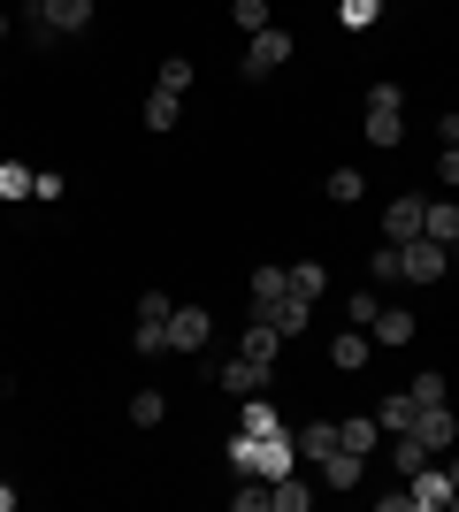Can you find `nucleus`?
<instances>
[{"label":"nucleus","instance_id":"obj_1","mask_svg":"<svg viewBox=\"0 0 459 512\" xmlns=\"http://www.w3.org/2000/svg\"><path fill=\"white\" fill-rule=\"evenodd\" d=\"M230 467L261 474V482H284V474H299V444H291V428H276V436H230Z\"/></svg>","mask_w":459,"mask_h":512},{"label":"nucleus","instance_id":"obj_2","mask_svg":"<svg viewBox=\"0 0 459 512\" xmlns=\"http://www.w3.org/2000/svg\"><path fill=\"white\" fill-rule=\"evenodd\" d=\"M92 23V0H23V16H16V31L23 39H77Z\"/></svg>","mask_w":459,"mask_h":512},{"label":"nucleus","instance_id":"obj_3","mask_svg":"<svg viewBox=\"0 0 459 512\" xmlns=\"http://www.w3.org/2000/svg\"><path fill=\"white\" fill-rule=\"evenodd\" d=\"M360 115H368V123H360V130H368L375 146H398V138H406V92H398L391 77H375V85H368V100H360Z\"/></svg>","mask_w":459,"mask_h":512},{"label":"nucleus","instance_id":"obj_4","mask_svg":"<svg viewBox=\"0 0 459 512\" xmlns=\"http://www.w3.org/2000/svg\"><path fill=\"white\" fill-rule=\"evenodd\" d=\"M398 276H406V283H444V276H452V245H437V237H406V245H398Z\"/></svg>","mask_w":459,"mask_h":512},{"label":"nucleus","instance_id":"obj_5","mask_svg":"<svg viewBox=\"0 0 459 512\" xmlns=\"http://www.w3.org/2000/svg\"><path fill=\"white\" fill-rule=\"evenodd\" d=\"M291 62V31L284 23H268V31H253V39H245V77H276V69Z\"/></svg>","mask_w":459,"mask_h":512},{"label":"nucleus","instance_id":"obj_6","mask_svg":"<svg viewBox=\"0 0 459 512\" xmlns=\"http://www.w3.org/2000/svg\"><path fill=\"white\" fill-rule=\"evenodd\" d=\"M215 344V314L207 306H176L169 314V352H207Z\"/></svg>","mask_w":459,"mask_h":512},{"label":"nucleus","instance_id":"obj_7","mask_svg":"<svg viewBox=\"0 0 459 512\" xmlns=\"http://www.w3.org/2000/svg\"><path fill=\"white\" fill-rule=\"evenodd\" d=\"M215 383L230 390V398H261V390L276 383V367H261V360H245V352H238V360H222V367H215Z\"/></svg>","mask_w":459,"mask_h":512},{"label":"nucleus","instance_id":"obj_8","mask_svg":"<svg viewBox=\"0 0 459 512\" xmlns=\"http://www.w3.org/2000/svg\"><path fill=\"white\" fill-rule=\"evenodd\" d=\"M414 436L429 444V459H444V451L459 444V421H452V398L444 406H421V421H414Z\"/></svg>","mask_w":459,"mask_h":512},{"label":"nucleus","instance_id":"obj_9","mask_svg":"<svg viewBox=\"0 0 459 512\" xmlns=\"http://www.w3.org/2000/svg\"><path fill=\"white\" fill-rule=\"evenodd\" d=\"M414 482V512H452V474H444V459H429L421 474H406Z\"/></svg>","mask_w":459,"mask_h":512},{"label":"nucleus","instance_id":"obj_10","mask_svg":"<svg viewBox=\"0 0 459 512\" xmlns=\"http://www.w3.org/2000/svg\"><path fill=\"white\" fill-rule=\"evenodd\" d=\"M421 214H429V199H421V192H398L391 207H383V237H391V245L421 237Z\"/></svg>","mask_w":459,"mask_h":512},{"label":"nucleus","instance_id":"obj_11","mask_svg":"<svg viewBox=\"0 0 459 512\" xmlns=\"http://www.w3.org/2000/svg\"><path fill=\"white\" fill-rule=\"evenodd\" d=\"M368 360H375V337L360 329V321H345V329H337V344H329V367H345V375H360Z\"/></svg>","mask_w":459,"mask_h":512},{"label":"nucleus","instance_id":"obj_12","mask_svg":"<svg viewBox=\"0 0 459 512\" xmlns=\"http://www.w3.org/2000/svg\"><path fill=\"white\" fill-rule=\"evenodd\" d=\"M314 474H322L329 490H360V474H368V459H360V451H345V444H337V451H329V459H322V467H314Z\"/></svg>","mask_w":459,"mask_h":512},{"label":"nucleus","instance_id":"obj_13","mask_svg":"<svg viewBox=\"0 0 459 512\" xmlns=\"http://www.w3.org/2000/svg\"><path fill=\"white\" fill-rule=\"evenodd\" d=\"M238 352H245V360H261V367H276V352H284L276 321H261V314H253V321H245V337H238Z\"/></svg>","mask_w":459,"mask_h":512},{"label":"nucleus","instance_id":"obj_14","mask_svg":"<svg viewBox=\"0 0 459 512\" xmlns=\"http://www.w3.org/2000/svg\"><path fill=\"white\" fill-rule=\"evenodd\" d=\"M284 276H291V291H284V299H299V306H314V299L329 291V268H322V260H291Z\"/></svg>","mask_w":459,"mask_h":512},{"label":"nucleus","instance_id":"obj_15","mask_svg":"<svg viewBox=\"0 0 459 512\" xmlns=\"http://www.w3.org/2000/svg\"><path fill=\"white\" fill-rule=\"evenodd\" d=\"M368 337H375V344H414V314H406V306H375Z\"/></svg>","mask_w":459,"mask_h":512},{"label":"nucleus","instance_id":"obj_16","mask_svg":"<svg viewBox=\"0 0 459 512\" xmlns=\"http://www.w3.org/2000/svg\"><path fill=\"white\" fill-rule=\"evenodd\" d=\"M375 421H383V436H406V428L421 421V406H414V390H391L383 406H375Z\"/></svg>","mask_w":459,"mask_h":512},{"label":"nucleus","instance_id":"obj_17","mask_svg":"<svg viewBox=\"0 0 459 512\" xmlns=\"http://www.w3.org/2000/svg\"><path fill=\"white\" fill-rule=\"evenodd\" d=\"M291 444H299V459H306V467H322L329 451H337V421H306L299 436H291Z\"/></svg>","mask_w":459,"mask_h":512},{"label":"nucleus","instance_id":"obj_18","mask_svg":"<svg viewBox=\"0 0 459 512\" xmlns=\"http://www.w3.org/2000/svg\"><path fill=\"white\" fill-rule=\"evenodd\" d=\"M421 237H437V245H459V199H429V214H421Z\"/></svg>","mask_w":459,"mask_h":512},{"label":"nucleus","instance_id":"obj_19","mask_svg":"<svg viewBox=\"0 0 459 512\" xmlns=\"http://www.w3.org/2000/svg\"><path fill=\"white\" fill-rule=\"evenodd\" d=\"M261 321H276V337H299L306 321H314V306H299V299H276V306H253Z\"/></svg>","mask_w":459,"mask_h":512},{"label":"nucleus","instance_id":"obj_20","mask_svg":"<svg viewBox=\"0 0 459 512\" xmlns=\"http://www.w3.org/2000/svg\"><path fill=\"white\" fill-rule=\"evenodd\" d=\"M238 436H276V428H284V421H276V406H268V390H261V398H238Z\"/></svg>","mask_w":459,"mask_h":512},{"label":"nucleus","instance_id":"obj_21","mask_svg":"<svg viewBox=\"0 0 459 512\" xmlns=\"http://www.w3.org/2000/svg\"><path fill=\"white\" fill-rule=\"evenodd\" d=\"M337 444H345V451H360V459H368V451L383 444V421H375V413H368V421H337Z\"/></svg>","mask_w":459,"mask_h":512},{"label":"nucleus","instance_id":"obj_22","mask_svg":"<svg viewBox=\"0 0 459 512\" xmlns=\"http://www.w3.org/2000/svg\"><path fill=\"white\" fill-rule=\"evenodd\" d=\"M176 123H184V100L153 85V92H146V130H176Z\"/></svg>","mask_w":459,"mask_h":512},{"label":"nucleus","instance_id":"obj_23","mask_svg":"<svg viewBox=\"0 0 459 512\" xmlns=\"http://www.w3.org/2000/svg\"><path fill=\"white\" fill-rule=\"evenodd\" d=\"M314 505V490H306L299 474H284V482H268V512H306Z\"/></svg>","mask_w":459,"mask_h":512},{"label":"nucleus","instance_id":"obj_24","mask_svg":"<svg viewBox=\"0 0 459 512\" xmlns=\"http://www.w3.org/2000/svg\"><path fill=\"white\" fill-rule=\"evenodd\" d=\"M322 192L337 199V207H360V192H368V176H360V169H329V176H322Z\"/></svg>","mask_w":459,"mask_h":512},{"label":"nucleus","instance_id":"obj_25","mask_svg":"<svg viewBox=\"0 0 459 512\" xmlns=\"http://www.w3.org/2000/svg\"><path fill=\"white\" fill-rule=\"evenodd\" d=\"M284 291H291V276L276 268V260H261V268H253V306H276Z\"/></svg>","mask_w":459,"mask_h":512},{"label":"nucleus","instance_id":"obj_26","mask_svg":"<svg viewBox=\"0 0 459 512\" xmlns=\"http://www.w3.org/2000/svg\"><path fill=\"white\" fill-rule=\"evenodd\" d=\"M391 467H398V474H421V467H429V444H421L414 428H406V436H391Z\"/></svg>","mask_w":459,"mask_h":512},{"label":"nucleus","instance_id":"obj_27","mask_svg":"<svg viewBox=\"0 0 459 512\" xmlns=\"http://www.w3.org/2000/svg\"><path fill=\"white\" fill-rule=\"evenodd\" d=\"M230 23L253 39V31H268V23H276V8H268V0H230Z\"/></svg>","mask_w":459,"mask_h":512},{"label":"nucleus","instance_id":"obj_28","mask_svg":"<svg viewBox=\"0 0 459 512\" xmlns=\"http://www.w3.org/2000/svg\"><path fill=\"white\" fill-rule=\"evenodd\" d=\"M131 344H138V360H161V352H169V321H138Z\"/></svg>","mask_w":459,"mask_h":512},{"label":"nucleus","instance_id":"obj_29","mask_svg":"<svg viewBox=\"0 0 459 512\" xmlns=\"http://www.w3.org/2000/svg\"><path fill=\"white\" fill-rule=\"evenodd\" d=\"M39 169H23V161H0V199H31Z\"/></svg>","mask_w":459,"mask_h":512},{"label":"nucleus","instance_id":"obj_30","mask_svg":"<svg viewBox=\"0 0 459 512\" xmlns=\"http://www.w3.org/2000/svg\"><path fill=\"white\" fill-rule=\"evenodd\" d=\"M375 16H383V0H337V23H345V31H368Z\"/></svg>","mask_w":459,"mask_h":512},{"label":"nucleus","instance_id":"obj_31","mask_svg":"<svg viewBox=\"0 0 459 512\" xmlns=\"http://www.w3.org/2000/svg\"><path fill=\"white\" fill-rule=\"evenodd\" d=\"M153 85H161V92H176V100H184V92H192V62H184V54H169V62H161V77H153Z\"/></svg>","mask_w":459,"mask_h":512},{"label":"nucleus","instance_id":"obj_32","mask_svg":"<svg viewBox=\"0 0 459 512\" xmlns=\"http://www.w3.org/2000/svg\"><path fill=\"white\" fill-rule=\"evenodd\" d=\"M161 413H169V398H161V390H138V398H131V421H138V428H161Z\"/></svg>","mask_w":459,"mask_h":512},{"label":"nucleus","instance_id":"obj_33","mask_svg":"<svg viewBox=\"0 0 459 512\" xmlns=\"http://www.w3.org/2000/svg\"><path fill=\"white\" fill-rule=\"evenodd\" d=\"M230 505H238V512H268V482H261V474H245V490H230Z\"/></svg>","mask_w":459,"mask_h":512},{"label":"nucleus","instance_id":"obj_34","mask_svg":"<svg viewBox=\"0 0 459 512\" xmlns=\"http://www.w3.org/2000/svg\"><path fill=\"white\" fill-rule=\"evenodd\" d=\"M452 390H444V375H414V406H444Z\"/></svg>","mask_w":459,"mask_h":512},{"label":"nucleus","instance_id":"obj_35","mask_svg":"<svg viewBox=\"0 0 459 512\" xmlns=\"http://www.w3.org/2000/svg\"><path fill=\"white\" fill-rule=\"evenodd\" d=\"M368 276H375V283H398V245H375V260H368Z\"/></svg>","mask_w":459,"mask_h":512},{"label":"nucleus","instance_id":"obj_36","mask_svg":"<svg viewBox=\"0 0 459 512\" xmlns=\"http://www.w3.org/2000/svg\"><path fill=\"white\" fill-rule=\"evenodd\" d=\"M169 314H176L169 291H146V299H138V321H169Z\"/></svg>","mask_w":459,"mask_h":512},{"label":"nucleus","instance_id":"obj_37","mask_svg":"<svg viewBox=\"0 0 459 512\" xmlns=\"http://www.w3.org/2000/svg\"><path fill=\"white\" fill-rule=\"evenodd\" d=\"M62 192H69L62 176H54V169H39V184H31V199H46V207H54V199H62Z\"/></svg>","mask_w":459,"mask_h":512},{"label":"nucleus","instance_id":"obj_38","mask_svg":"<svg viewBox=\"0 0 459 512\" xmlns=\"http://www.w3.org/2000/svg\"><path fill=\"white\" fill-rule=\"evenodd\" d=\"M437 184H459V146H444V153H437Z\"/></svg>","mask_w":459,"mask_h":512},{"label":"nucleus","instance_id":"obj_39","mask_svg":"<svg viewBox=\"0 0 459 512\" xmlns=\"http://www.w3.org/2000/svg\"><path fill=\"white\" fill-rule=\"evenodd\" d=\"M437 138H444V146H459V107H452V115H437Z\"/></svg>","mask_w":459,"mask_h":512},{"label":"nucleus","instance_id":"obj_40","mask_svg":"<svg viewBox=\"0 0 459 512\" xmlns=\"http://www.w3.org/2000/svg\"><path fill=\"white\" fill-rule=\"evenodd\" d=\"M444 474H452V512H459V451H444Z\"/></svg>","mask_w":459,"mask_h":512},{"label":"nucleus","instance_id":"obj_41","mask_svg":"<svg viewBox=\"0 0 459 512\" xmlns=\"http://www.w3.org/2000/svg\"><path fill=\"white\" fill-rule=\"evenodd\" d=\"M0 512H16V490H8V482H0Z\"/></svg>","mask_w":459,"mask_h":512},{"label":"nucleus","instance_id":"obj_42","mask_svg":"<svg viewBox=\"0 0 459 512\" xmlns=\"http://www.w3.org/2000/svg\"><path fill=\"white\" fill-rule=\"evenodd\" d=\"M0 39H8V16H0Z\"/></svg>","mask_w":459,"mask_h":512}]
</instances>
